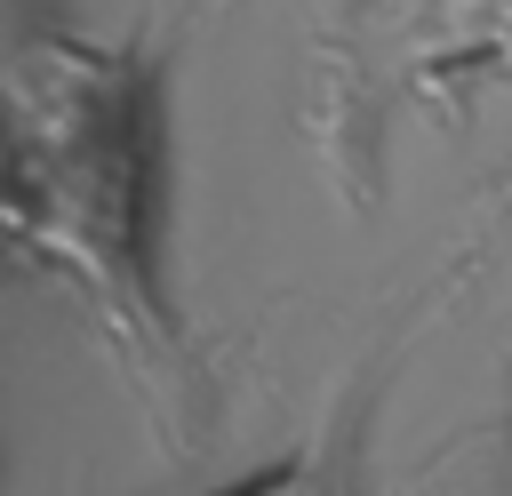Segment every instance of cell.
Wrapping results in <instances>:
<instances>
[{
  "label": "cell",
  "mask_w": 512,
  "mask_h": 496,
  "mask_svg": "<svg viewBox=\"0 0 512 496\" xmlns=\"http://www.w3.org/2000/svg\"><path fill=\"white\" fill-rule=\"evenodd\" d=\"M0 256H24V168L8 120H0Z\"/></svg>",
  "instance_id": "obj_4"
},
{
  "label": "cell",
  "mask_w": 512,
  "mask_h": 496,
  "mask_svg": "<svg viewBox=\"0 0 512 496\" xmlns=\"http://www.w3.org/2000/svg\"><path fill=\"white\" fill-rule=\"evenodd\" d=\"M224 496H344V472H336L320 448H304L296 464H280V472H264V480H240V488H224Z\"/></svg>",
  "instance_id": "obj_3"
},
{
  "label": "cell",
  "mask_w": 512,
  "mask_h": 496,
  "mask_svg": "<svg viewBox=\"0 0 512 496\" xmlns=\"http://www.w3.org/2000/svg\"><path fill=\"white\" fill-rule=\"evenodd\" d=\"M0 120L24 168V256L88 296L120 360L160 376L168 320L152 304L144 264V216H152L144 80L88 40H32L0 64Z\"/></svg>",
  "instance_id": "obj_1"
},
{
  "label": "cell",
  "mask_w": 512,
  "mask_h": 496,
  "mask_svg": "<svg viewBox=\"0 0 512 496\" xmlns=\"http://www.w3.org/2000/svg\"><path fill=\"white\" fill-rule=\"evenodd\" d=\"M352 56L384 88H424L440 72H472L512 56V0H360Z\"/></svg>",
  "instance_id": "obj_2"
}]
</instances>
